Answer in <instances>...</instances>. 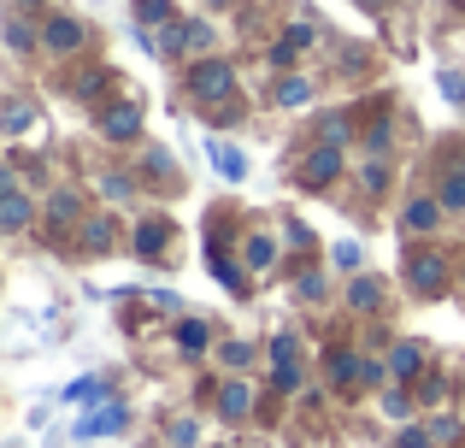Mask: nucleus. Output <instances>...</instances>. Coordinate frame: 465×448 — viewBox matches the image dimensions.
I'll list each match as a JSON object with an SVG mask.
<instances>
[{
    "mask_svg": "<svg viewBox=\"0 0 465 448\" xmlns=\"http://www.w3.org/2000/svg\"><path fill=\"white\" fill-rule=\"evenodd\" d=\"M230 89H236V71L218 65V59H206V65L189 71V95H194V101H224Z\"/></svg>",
    "mask_w": 465,
    "mask_h": 448,
    "instance_id": "obj_1",
    "label": "nucleus"
},
{
    "mask_svg": "<svg viewBox=\"0 0 465 448\" xmlns=\"http://www.w3.org/2000/svg\"><path fill=\"white\" fill-rule=\"evenodd\" d=\"M307 77H289V83H277V106H301V101H307Z\"/></svg>",
    "mask_w": 465,
    "mask_h": 448,
    "instance_id": "obj_10",
    "label": "nucleus"
},
{
    "mask_svg": "<svg viewBox=\"0 0 465 448\" xmlns=\"http://www.w3.org/2000/svg\"><path fill=\"white\" fill-rule=\"evenodd\" d=\"M171 443H177V448H194V443H201V425H194V419H171Z\"/></svg>",
    "mask_w": 465,
    "mask_h": 448,
    "instance_id": "obj_11",
    "label": "nucleus"
},
{
    "mask_svg": "<svg viewBox=\"0 0 465 448\" xmlns=\"http://www.w3.org/2000/svg\"><path fill=\"white\" fill-rule=\"evenodd\" d=\"M412 366H419V348H412V343L395 348V372H412Z\"/></svg>",
    "mask_w": 465,
    "mask_h": 448,
    "instance_id": "obj_19",
    "label": "nucleus"
},
{
    "mask_svg": "<svg viewBox=\"0 0 465 448\" xmlns=\"http://www.w3.org/2000/svg\"><path fill=\"white\" fill-rule=\"evenodd\" d=\"M336 172H341V154H336V148H318L312 160H307V184H312V189H318V184H330Z\"/></svg>",
    "mask_w": 465,
    "mask_h": 448,
    "instance_id": "obj_4",
    "label": "nucleus"
},
{
    "mask_svg": "<svg viewBox=\"0 0 465 448\" xmlns=\"http://www.w3.org/2000/svg\"><path fill=\"white\" fill-rule=\"evenodd\" d=\"M436 219H442V213H436V201H412V207H407V230H430Z\"/></svg>",
    "mask_w": 465,
    "mask_h": 448,
    "instance_id": "obj_9",
    "label": "nucleus"
},
{
    "mask_svg": "<svg viewBox=\"0 0 465 448\" xmlns=\"http://www.w3.org/2000/svg\"><path fill=\"white\" fill-rule=\"evenodd\" d=\"M124 425V407H106V413H94L89 425H83V437H106V431H118Z\"/></svg>",
    "mask_w": 465,
    "mask_h": 448,
    "instance_id": "obj_8",
    "label": "nucleus"
},
{
    "mask_svg": "<svg viewBox=\"0 0 465 448\" xmlns=\"http://www.w3.org/2000/svg\"><path fill=\"white\" fill-rule=\"evenodd\" d=\"M177 343H183V348H206V324H194V319H189V324L177 331Z\"/></svg>",
    "mask_w": 465,
    "mask_h": 448,
    "instance_id": "obj_16",
    "label": "nucleus"
},
{
    "mask_svg": "<svg viewBox=\"0 0 465 448\" xmlns=\"http://www.w3.org/2000/svg\"><path fill=\"white\" fill-rule=\"evenodd\" d=\"M442 284H448L442 260H436V254H419V260H412V289H424V295H442Z\"/></svg>",
    "mask_w": 465,
    "mask_h": 448,
    "instance_id": "obj_2",
    "label": "nucleus"
},
{
    "mask_svg": "<svg viewBox=\"0 0 465 448\" xmlns=\"http://www.w3.org/2000/svg\"><path fill=\"white\" fill-rule=\"evenodd\" d=\"M136 130H142V113H136V106H118V113H113V118H106V136H113V142H124V136H136Z\"/></svg>",
    "mask_w": 465,
    "mask_h": 448,
    "instance_id": "obj_5",
    "label": "nucleus"
},
{
    "mask_svg": "<svg viewBox=\"0 0 465 448\" xmlns=\"http://www.w3.org/2000/svg\"><path fill=\"white\" fill-rule=\"evenodd\" d=\"M377 295H383V289H377V284H371V277H360V284H353V307H371V301H377Z\"/></svg>",
    "mask_w": 465,
    "mask_h": 448,
    "instance_id": "obj_17",
    "label": "nucleus"
},
{
    "mask_svg": "<svg viewBox=\"0 0 465 448\" xmlns=\"http://www.w3.org/2000/svg\"><path fill=\"white\" fill-rule=\"evenodd\" d=\"M213 165H218L224 177H242V172H248V160H242L236 148H224V142H213Z\"/></svg>",
    "mask_w": 465,
    "mask_h": 448,
    "instance_id": "obj_7",
    "label": "nucleus"
},
{
    "mask_svg": "<svg viewBox=\"0 0 465 448\" xmlns=\"http://www.w3.org/2000/svg\"><path fill=\"white\" fill-rule=\"evenodd\" d=\"M442 201H448V207H465V177H454V184H448Z\"/></svg>",
    "mask_w": 465,
    "mask_h": 448,
    "instance_id": "obj_22",
    "label": "nucleus"
},
{
    "mask_svg": "<svg viewBox=\"0 0 465 448\" xmlns=\"http://www.w3.org/2000/svg\"><path fill=\"white\" fill-rule=\"evenodd\" d=\"M430 437H436V443H460V425H454V419H442V425H436Z\"/></svg>",
    "mask_w": 465,
    "mask_h": 448,
    "instance_id": "obj_21",
    "label": "nucleus"
},
{
    "mask_svg": "<svg viewBox=\"0 0 465 448\" xmlns=\"http://www.w3.org/2000/svg\"><path fill=\"white\" fill-rule=\"evenodd\" d=\"M24 219H30V201H24V195H18V189H12V195H6V224H12V230H18Z\"/></svg>",
    "mask_w": 465,
    "mask_h": 448,
    "instance_id": "obj_15",
    "label": "nucleus"
},
{
    "mask_svg": "<svg viewBox=\"0 0 465 448\" xmlns=\"http://www.w3.org/2000/svg\"><path fill=\"white\" fill-rule=\"evenodd\" d=\"M218 360H224L230 372H242V366H248V343H224V348H218Z\"/></svg>",
    "mask_w": 465,
    "mask_h": 448,
    "instance_id": "obj_14",
    "label": "nucleus"
},
{
    "mask_svg": "<svg viewBox=\"0 0 465 448\" xmlns=\"http://www.w3.org/2000/svg\"><path fill=\"white\" fill-rule=\"evenodd\" d=\"M218 407H224L230 419H242L253 407V390H248V383H224V402H218Z\"/></svg>",
    "mask_w": 465,
    "mask_h": 448,
    "instance_id": "obj_6",
    "label": "nucleus"
},
{
    "mask_svg": "<svg viewBox=\"0 0 465 448\" xmlns=\"http://www.w3.org/2000/svg\"><path fill=\"white\" fill-rule=\"evenodd\" d=\"M42 42L54 47V54H71V47L83 42V30H77V24H71V18H54V24H47V30H42Z\"/></svg>",
    "mask_w": 465,
    "mask_h": 448,
    "instance_id": "obj_3",
    "label": "nucleus"
},
{
    "mask_svg": "<svg viewBox=\"0 0 465 448\" xmlns=\"http://www.w3.org/2000/svg\"><path fill=\"white\" fill-rule=\"evenodd\" d=\"M165 236H171L165 224H148V230H136V248L142 254H159V248H165Z\"/></svg>",
    "mask_w": 465,
    "mask_h": 448,
    "instance_id": "obj_12",
    "label": "nucleus"
},
{
    "mask_svg": "<svg viewBox=\"0 0 465 448\" xmlns=\"http://www.w3.org/2000/svg\"><path fill=\"white\" fill-rule=\"evenodd\" d=\"M272 254H277V248H272V236H253V242H248V265H260V272L272 265Z\"/></svg>",
    "mask_w": 465,
    "mask_h": 448,
    "instance_id": "obj_13",
    "label": "nucleus"
},
{
    "mask_svg": "<svg viewBox=\"0 0 465 448\" xmlns=\"http://www.w3.org/2000/svg\"><path fill=\"white\" fill-rule=\"evenodd\" d=\"M24 124H30V113H24V106H6V130H12V136H18Z\"/></svg>",
    "mask_w": 465,
    "mask_h": 448,
    "instance_id": "obj_20",
    "label": "nucleus"
},
{
    "mask_svg": "<svg viewBox=\"0 0 465 448\" xmlns=\"http://www.w3.org/2000/svg\"><path fill=\"white\" fill-rule=\"evenodd\" d=\"M330 260H336L341 272H353V265H360V248H353V242H336V254H330Z\"/></svg>",
    "mask_w": 465,
    "mask_h": 448,
    "instance_id": "obj_18",
    "label": "nucleus"
}]
</instances>
